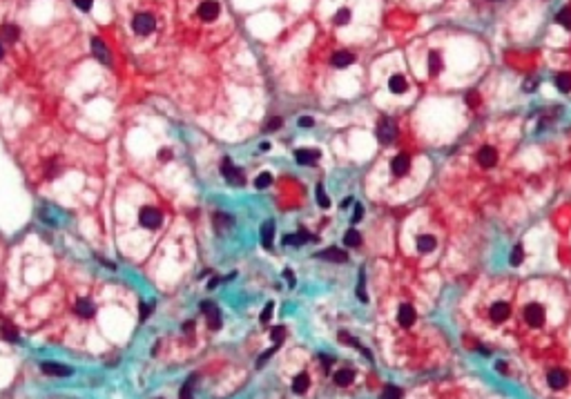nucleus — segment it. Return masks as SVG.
<instances>
[{"mask_svg":"<svg viewBox=\"0 0 571 399\" xmlns=\"http://www.w3.org/2000/svg\"><path fill=\"white\" fill-rule=\"evenodd\" d=\"M350 203H353V199H350V197H348V199H344V203H342V207H344V210H346V207H348Z\"/></svg>","mask_w":571,"mask_h":399,"instance_id":"54","label":"nucleus"},{"mask_svg":"<svg viewBox=\"0 0 571 399\" xmlns=\"http://www.w3.org/2000/svg\"><path fill=\"white\" fill-rule=\"evenodd\" d=\"M357 299H359V301H364V303L368 301L366 292H364V270H362V272H359V284H357Z\"/></svg>","mask_w":571,"mask_h":399,"instance_id":"38","label":"nucleus"},{"mask_svg":"<svg viewBox=\"0 0 571 399\" xmlns=\"http://www.w3.org/2000/svg\"><path fill=\"white\" fill-rule=\"evenodd\" d=\"M92 52H94V56H96L101 63H110V49L103 45L101 38H92Z\"/></svg>","mask_w":571,"mask_h":399,"instance_id":"17","label":"nucleus"},{"mask_svg":"<svg viewBox=\"0 0 571 399\" xmlns=\"http://www.w3.org/2000/svg\"><path fill=\"white\" fill-rule=\"evenodd\" d=\"M353 377H355V372L348 370V368H344V370L335 372V384H337V386H348L350 381H353Z\"/></svg>","mask_w":571,"mask_h":399,"instance_id":"27","label":"nucleus"},{"mask_svg":"<svg viewBox=\"0 0 571 399\" xmlns=\"http://www.w3.org/2000/svg\"><path fill=\"white\" fill-rule=\"evenodd\" d=\"M221 174L226 176V181L230 185H243V172L239 168H234L230 163V159H223L221 161Z\"/></svg>","mask_w":571,"mask_h":399,"instance_id":"4","label":"nucleus"},{"mask_svg":"<svg viewBox=\"0 0 571 399\" xmlns=\"http://www.w3.org/2000/svg\"><path fill=\"white\" fill-rule=\"evenodd\" d=\"M284 277H286V281H288V285H290V288H295V277H292V270H284Z\"/></svg>","mask_w":571,"mask_h":399,"instance_id":"47","label":"nucleus"},{"mask_svg":"<svg viewBox=\"0 0 571 399\" xmlns=\"http://www.w3.org/2000/svg\"><path fill=\"white\" fill-rule=\"evenodd\" d=\"M547 384H549V388H553V390H562L569 384V375H567L562 368H553L547 375Z\"/></svg>","mask_w":571,"mask_h":399,"instance_id":"7","label":"nucleus"},{"mask_svg":"<svg viewBox=\"0 0 571 399\" xmlns=\"http://www.w3.org/2000/svg\"><path fill=\"white\" fill-rule=\"evenodd\" d=\"M391 170L395 176H406L408 170H411V159H408L406 154H397L391 163Z\"/></svg>","mask_w":571,"mask_h":399,"instance_id":"12","label":"nucleus"},{"mask_svg":"<svg viewBox=\"0 0 571 399\" xmlns=\"http://www.w3.org/2000/svg\"><path fill=\"white\" fill-rule=\"evenodd\" d=\"M495 368H498V372H502V375H507V372H509V370H507V364H504V361H498V364H495Z\"/></svg>","mask_w":571,"mask_h":399,"instance_id":"51","label":"nucleus"},{"mask_svg":"<svg viewBox=\"0 0 571 399\" xmlns=\"http://www.w3.org/2000/svg\"><path fill=\"white\" fill-rule=\"evenodd\" d=\"M330 366H333V357H324V368L328 370Z\"/></svg>","mask_w":571,"mask_h":399,"instance_id":"53","label":"nucleus"},{"mask_svg":"<svg viewBox=\"0 0 571 399\" xmlns=\"http://www.w3.org/2000/svg\"><path fill=\"white\" fill-rule=\"evenodd\" d=\"M435 245H437V241H435V236H431V234H424V236L417 239V250H420L422 255L433 252V250H435Z\"/></svg>","mask_w":571,"mask_h":399,"instance_id":"20","label":"nucleus"},{"mask_svg":"<svg viewBox=\"0 0 571 399\" xmlns=\"http://www.w3.org/2000/svg\"><path fill=\"white\" fill-rule=\"evenodd\" d=\"M478 163L482 165V168H491V165L498 163V152H495V147L484 145V147L478 152Z\"/></svg>","mask_w":571,"mask_h":399,"instance_id":"11","label":"nucleus"},{"mask_svg":"<svg viewBox=\"0 0 571 399\" xmlns=\"http://www.w3.org/2000/svg\"><path fill=\"white\" fill-rule=\"evenodd\" d=\"M310 239H313V236H310V234H308V232H306V230H299V232H297V234H295V245H301V243H308V241H310Z\"/></svg>","mask_w":571,"mask_h":399,"instance_id":"41","label":"nucleus"},{"mask_svg":"<svg viewBox=\"0 0 571 399\" xmlns=\"http://www.w3.org/2000/svg\"><path fill=\"white\" fill-rule=\"evenodd\" d=\"M348 20H350V9L342 7V9H339L337 14H335L333 23H335V25H348Z\"/></svg>","mask_w":571,"mask_h":399,"instance_id":"35","label":"nucleus"},{"mask_svg":"<svg viewBox=\"0 0 571 399\" xmlns=\"http://www.w3.org/2000/svg\"><path fill=\"white\" fill-rule=\"evenodd\" d=\"M388 87H391L393 94H402V91H406V78H404L402 74H395V76H391V81H388Z\"/></svg>","mask_w":571,"mask_h":399,"instance_id":"23","label":"nucleus"},{"mask_svg":"<svg viewBox=\"0 0 571 399\" xmlns=\"http://www.w3.org/2000/svg\"><path fill=\"white\" fill-rule=\"evenodd\" d=\"M2 54H5V49H2V45H0V58H2Z\"/></svg>","mask_w":571,"mask_h":399,"instance_id":"57","label":"nucleus"},{"mask_svg":"<svg viewBox=\"0 0 571 399\" xmlns=\"http://www.w3.org/2000/svg\"><path fill=\"white\" fill-rule=\"evenodd\" d=\"M272 183V174H268V172H263V174H259V176L255 178V188L257 190H266L268 185Z\"/></svg>","mask_w":571,"mask_h":399,"instance_id":"34","label":"nucleus"},{"mask_svg":"<svg viewBox=\"0 0 571 399\" xmlns=\"http://www.w3.org/2000/svg\"><path fill=\"white\" fill-rule=\"evenodd\" d=\"M415 319H417V314H415V310H413V306H408V303H404L402 308L397 310V323H400V326L408 328L415 323Z\"/></svg>","mask_w":571,"mask_h":399,"instance_id":"13","label":"nucleus"},{"mask_svg":"<svg viewBox=\"0 0 571 399\" xmlns=\"http://www.w3.org/2000/svg\"><path fill=\"white\" fill-rule=\"evenodd\" d=\"M402 395H404V393H402V388H397V386L388 384L386 388L382 390V397H379V399H400Z\"/></svg>","mask_w":571,"mask_h":399,"instance_id":"31","label":"nucleus"},{"mask_svg":"<svg viewBox=\"0 0 571 399\" xmlns=\"http://www.w3.org/2000/svg\"><path fill=\"white\" fill-rule=\"evenodd\" d=\"M259 147H261V152H268V149H270V143H261Z\"/></svg>","mask_w":571,"mask_h":399,"instance_id":"56","label":"nucleus"},{"mask_svg":"<svg viewBox=\"0 0 571 399\" xmlns=\"http://www.w3.org/2000/svg\"><path fill=\"white\" fill-rule=\"evenodd\" d=\"M219 11H221V7H219L217 0H203V2L199 5V18L205 20V23H212L219 16Z\"/></svg>","mask_w":571,"mask_h":399,"instance_id":"6","label":"nucleus"},{"mask_svg":"<svg viewBox=\"0 0 571 399\" xmlns=\"http://www.w3.org/2000/svg\"><path fill=\"white\" fill-rule=\"evenodd\" d=\"M76 313L81 314L83 319H89V317H94L96 310H94V303L89 301V299H78V301H76Z\"/></svg>","mask_w":571,"mask_h":399,"instance_id":"21","label":"nucleus"},{"mask_svg":"<svg viewBox=\"0 0 571 399\" xmlns=\"http://www.w3.org/2000/svg\"><path fill=\"white\" fill-rule=\"evenodd\" d=\"M161 221H163V214L154 205H143L139 210V223L147 230H156L161 226Z\"/></svg>","mask_w":571,"mask_h":399,"instance_id":"2","label":"nucleus"},{"mask_svg":"<svg viewBox=\"0 0 571 399\" xmlns=\"http://www.w3.org/2000/svg\"><path fill=\"white\" fill-rule=\"evenodd\" d=\"M201 313H203L205 317H208V326L212 328V330L221 328V313H219V308L214 306V303L203 301V303H201Z\"/></svg>","mask_w":571,"mask_h":399,"instance_id":"8","label":"nucleus"},{"mask_svg":"<svg viewBox=\"0 0 571 399\" xmlns=\"http://www.w3.org/2000/svg\"><path fill=\"white\" fill-rule=\"evenodd\" d=\"M272 308H275V306H272V303H268V306H266V310H263V313H261V321H263V323H266L268 319H270V314H272Z\"/></svg>","mask_w":571,"mask_h":399,"instance_id":"46","label":"nucleus"},{"mask_svg":"<svg viewBox=\"0 0 571 399\" xmlns=\"http://www.w3.org/2000/svg\"><path fill=\"white\" fill-rule=\"evenodd\" d=\"M330 63L335 65V67H348V65L355 63V54L353 52H346V49H342V52H335L333 58H330Z\"/></svg>","mask_w":571,"mask_h":399,"instance_id":"15","label":"nucleus"},{"mask_svg":"<svg viewBox=\"0 0 571 399\" xmlns=\"http://www.w3.org/2000/svg\"><path fill=\"white\" fill-rule=\"evenodd\" d=\"M74 5H76L81 11H89V9H92V5H94V0H74Z\"/></svg>","mask_w":571,"mask_h":399,"instance_id":"42","label":"nucleus"},{"mask_svg":"<svg viewBox=\"0 0 571 399\" xmlns=\"http://www.w3.org/2000/svg\"><path fill=\"white\" fill-rule=\"evenodd\" d=\"M194 384H197V377H190L188 381L183 384V388H181V393H179V397L181 399H192V393H194Z\"/></svg>","mask_w":571,"mask_h":399,"instance_id":"30","label":"nucleus"},{"mask_svg":"<svg viewBox=\"0 0 571 399\" xmlns=\"http://www.w3.org/2000/svg\"><path fill=\"white\" fill-rule=\"evenodd\" d=\"M284 243H286V245H295V236H292V234H288V236H286V239H284Z\"/></svg>","mask_w":571,"mask_h":399,"instance_id":"52","label":"nucleus"},{"mask_svg":"<svg viewBox=\"0 0 571 399\" xmlns=\"http://www.w3.org/2000/svg\"><path fill=\"white\" fill-rule=\"evenodd\" d=\"M509 314H511V308H509V303H504V301H498V303H493V306H491V310H489V317H491V321H495V323H502V321H507V319H509Z\"/></svg>","mask_w":571,"mask_h":399,"instance_id":"10","label":"nucleus"},{"mask_svg":"<svg viewBox=\"0 0 571 399\" xmlns=\"http://www.w3.org/2000/svg\"><path fill=\"white\" fill-rule=\"evenodd\" d=\"M524 259V250H522V245H513V250H511V256H509V263L511 265H520Z\"/></svg>","mask_w":571,"mask_h":399,"instance_id":"32","label":"nucleus"},{"mask_svg":"<svg viewBox=\"0 0 571 399\" xmlns=\"http://www.w3.org/2000/svg\"><path fill=\"white\" fill-rule=\"evenodd\" d=\"M344 243L348 245V248H357V245L362 243V234H359L357 230H348L344 234Z\"/></svg>","mask_w":571,"mask_h":399,"instance_id":"29","label":"nucleus"},{"mask_svg":"<svg viewBox=\"0 0 571 399\" xmlns=\"http://www.w3.org/2000/svg\"><path fill=\"white\" fill-rule=\"evenodd\" d=\"M159 159H163V161L172 159V152H170V149H168V147H165V149H161V152H159Z\"/></svg>","mask_w":571,"mask_h":399,"instance_id":"49","label":"nucleus"},{"mask_svg":"<svg viewBox=\"0 0 571 399\" xmlns=\"http://www.w3.org/2000/svg\"><path fill=\"white\" fill-rule=\"evenodd\" d=\"M60 172V165L56 163V161H49L47 163V172H45V176L47 178H52V176H56V174Z\"/></svg>","mask_w":571,"mask_h":399,"instance_id":"40","label":"nucleus"},{"mask_svg":"<svg viewBox=\"0 0 571 399\" xmlns=\"http://www.w3.org/2000/svg\"><path fill=\"white\" fill-rule=\"evenodd\" d=\"M319 159V152L317 149H297L295 152V161L299 165H313Z\"/></svg>","mask_w":571,"mask_h":399,"instance_id":"16","label":"nucleus"},{"mask_svg":"<svg viewBox=\"0 0 571 399\" xmlns=\"http://www.w3.org/2000/svg\"><path fill=\"white\" fill-rule=\"evenodd\" d=\"M556 87L560 91H571V74H567V72H560L556 76Z\"/></svg>","mask_w":571,"mask_h":399,"instance_id":"28","label":"nucleus"},{"mask_svg":"<svg viewBox=\"0 0 571 399\" xmlns=\"http://www.w3.org/2000/svg\"><path fill=\"white\" fill-rule=\"evenodd\" d=\"M533 87H536V83H533V81H529V83H524V89H533Z\"/></svg>","mask_w":571,"mask_h":399,"instance_id":"55","label":"nucleus"},{"mask_svg":"<svg viewBox=\"0 0 571 399\" xmlns=\"http://www.w3.org/2000/svg\"><path fill=\"white\" fill-rule=\"evenodd\" d=\"M0 330H2V337H5L7 342H18V330H16L11 323H2Z\"/></svg>","mask_w":571,"mask_h":399,"instance_id":"33","label":"nucleus"},{"mask_svg":"<svg viewBox=\"0 0 571 399\" xmlns=\"http://www.w3.org/2000/svg\"><path fill=\"white\" fill-rule=\"evenodd\" d=\"M308 386H310L308 375H306V372H301V375H297V377H295V381H292V393L304 395L306 390H308Z\"/></svg>","mask_w":571,"mask_h":399,"instance_id":"24","label":"nucleus"},{"mask_svg":"<svg viewBox=\"0 0 571 399\" xmlns=\"http://www.w3.org/2000/svg\"><path fill=\"white\" fill-rule=\"evenodd\" d=\"M232 217L230 214H223V212H217L214 214V228H217V232L221 234V232H226V230H230L232 228Z\"/></svg>","mask_w":571,"mask_h":399,"instance_id":"19","label":"nucleus"},{"mask_svg":"<svg viewBox=\"0 0 571 399\" xmlns=\"http://www.w3.org/2000/svg\"><path fill=\"white\" fill-rule=\"evenodd\" d=\"M353 221H362V205H355V214H353Z\"/></svg>","mask_w":571,"mask_h":399,"instance_id":"50","label":"nucleus"},{"mask_svg":"<svg viewBox=\"0 0 571 399\" xmlns=\"http://www.w3.org/2000/svg\"><path fill=\"white\" fill-rule=\"evenodd\" d=\"M272 236H275V223L266 221L261 226V243H263V248H272Z\"/></svg>","mask_w":571,"mask_h":399,"instance_id":"22","label":"nucleus"},{"mask_svg":"<svg viewBox=\"0 0 571 399\" xmlns=\"http://www.w3.org/2000/svg\"><path fill=\"white\" fill-rule=\"evenodd\" d=\"M315 125V120L310 118V116H301L299 118V127H313Z\"/></svg>","mask_w":571,"mask_h":399,"instance_id":"44","label":"nucleus"},{"mask_svg":"<svg viewBox=\"0 0 571 399\" xmlns=\"http://www.w3.org/2000/svg\"><path fill=\"white\" fill-rule=\"evenodd\" d=\"M317 201H319V205L321 207H330V199L326 197V192H324V185H317Z\"/></svg>","mask_w":571,"mask_h":399,"instance_id":"37","label":"nucleus"},{"mask_svg":"<svg viewBox=\"0 0 571 399\" xmlns=\"http://www.w3.org/2000/svg\"><path fill=\"white\" fill-rule=\"evenodd\" d=\"M152 313V306L150 303H145V306H141V319H147V314Z\"/></svg>","mask_w":571,"mask_h":399,"instance_id":"48","label":"nucleus"},{"mask_svg":"<svg viewBox=\"0 0 571 399\" xmlns=\"http://www.w3.org/2000/svg\"><path fill=\"white\" fill-rule=\"evenodd\" d=\"M522 314H524V321L533 328H540L542 323H544V310H542V306H538V303H529Z\"/></svg>","mask_w":571,"mask_h":399,"instance_id":"5","label":"nucleus"},{"mask_svg":"<svg viewBox=\"0 0 571 399\" xmlns=\"http://www.w3.org/2000/svg\"><path fill=\"white\" fill-rule=\"evenodd\" d=\"M277 348H279V346H277V343H275V348H270V350H266V352H263V355L259 357V359H257V366H263V364H266V359H270V357H272V352H275Z\"/></svg>","mask_w":571,"mask_h":399,"instance_id":"43","label":"nucleus"},{"mask_svg":"<svg viewBox=\"0 0 571 399\" xmlns=\"http://www.w3.org/2000/svg\"><path fill=\"white\" fill-rule=\"evenodd\" d=\"M40 370L45 375H52V377H69L72 375V368L63 364H56V361H43L40 364Z\"/></svg>","mask_w":571,"mask_h":399,"instance_id":"9","label":"nucleus"},{"mask_svg":"<svg viewBox=\"0 0 571 399\" xmlns=\"http://www.w3.org/2000/svg\"><path fill=\"white\" fill-rule=\"evenodd\" d=\"M478 101H480L478 91H469V94H466V103H469V105H478Z\"/></svg>","mask_w":571,"mask_h":399,"instance_id":"45","label":"nucleus"},{"mask_svg":"<svg viewBox=\"0 0 571 399\" xmlns=\"http://www.w3.org/2000/svg\"><path fill=\"white\" fill-rule=\"evenodd\" d=\"M0 36H2V40H7V43H16V40L20 38V29L18 25H2V29H0Z\"/></svg>","mask_w":571,"mask_h":399,"instance_id":"18","label":"nucleus"},{"mask_svg":"<svg viewBox=\"0 0 571 399\" xmlns=\"http://www.w3.org/2000/svg\"><path fill=\"white\" fill-rule=\"evenodd\" d=\"M377 139H379V143H384V145L395 143V139H397V123L391 118V116H382V118H379V123H377Z\"/></svg>","mask_w":571,"mask_h":399,"instance_id":"1","label":"nucleus"},{"mask_svg":"<svg viewBox=\"0 0 571 399\" xmlns=\"http://www.w3.org/2000/svg\"><path fill=\"white\" fill-rule=\"evenodd\" d=\"M440 69H442V54L431 52L428 54V72H431V76H435Z\"/></svg>","mask_w":571,"mask_h":399,"instance_id":"25","label":"nucleus"},{"mask_svg":"<svg viewBox=\"0 0 571 399\" xmlns=\"http://www.w3.org/2000/svg\"><path fill=\"white\" fill-rule=\"evenodd\" d=\"M556 23L562 25L565 29H569V31H571V7H562V9L558 11Z\"/></svg>","mask_w":571,"mask_h":399,"instance_id":"26","label":"nucleus"},{"mask_svg":"<svg viewBox=\"0 0 571 399\" xmlns=\"http://www.w3.org/2000/svg\"><path fill=\"white\" fill-rule=\"evenodd\" d=\"M156 27V20L152 14H147V11H141V14H136L134 18H132V29H134L139 36H150L152 31H154Z\"/></svg>","mask_w":571,"mask_h":399,"instance_id":"3","label":"nucleus"},{"mask_svg":"<svg viewBox=\"0 0 571 399\" xmlns=\"http://www.w3.org/2000/svg\"><path fill=\"white\" fill-rule=\"evenodd\" d=\"M281 125H284V120H281L279 116H270V118L266 120V125H263V130H266V132H275V130H279Z\"/></svg>","mask_w":571,"mask_h":399,"instance_id":"36","label":"nucleus"},{"mask_svg":"<svg viewBox=\"0 0 571 399\" xmlns=\"http://www.w3.org/2000/svg\"><path fill=\"white\" fill-rule=\"evenodd\" d=\"M319 259H326V261H335V263H346L348 261V252L344 250H339V248H328V250H321Z\"/></svg>","mask_w":571,"mask_h":399,"instance_id":"14","label":"nucleus"},{"mask_svg":"<svg viewBox=\"0 0 571 399\" xmlns=\"http://www.w3.org/2000/svg\"><path fill=\"white\" fill-rule=\"evenodd\" d=\"M284 335H286V328H284V326H277L275 330H272V342H275L277 346H279V343L284 342Z\"/></svg>","mask_w":571,"mask_h":399,"instance_id":"39","label":"nucleus"}]
</instances>
